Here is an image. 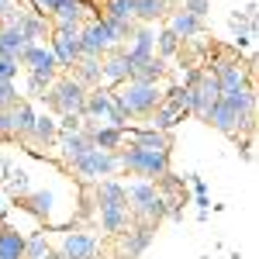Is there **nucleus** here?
<instances>
[{"mask_svg":"<svg viewBox=\"0 0 259 259\" xmlns=\"http://www.w3.org/2000/svg\"><path fill=\"white\" fill-rule=\"evenodd\" d=\"M152 232H156V225H145V221H139L135 228H124V232H121V252L128 259L142 256L145 245L152 242Z\"/></svg>","mask_w":259,"mask_h":259,"instance_id":"nucleus-13","label":"nucleus"},{"mask_svg":"<svg viewBox=\"0 0 259 259\" xmlns=\"http://www.w3.org/2000/svg\"><path fill=\"white\" fill-rule=\"evenodd\" d=\"M31 4L38 7V14H52L56 7H62V4H66V0H31Z\"/></svg>","mask_w":259,"mask_h":259,"instance_id":"nucleus-39","label":"nucleus"},{"mask_svg":"<svg viewBox=\"0 0 259 259\" xmlns=\"http://www.w3.org/2000/svg\"><path fill=\"white\" fill-rule=\"evenodd\" d=\"M162 14H166V0H139V7H135V21L142 24H152Z\"/></svg>","mask_w":259,"mask_h":259,"instance_id":"nucleus-28","label":"nucleus"},{"mask_svg":"<svg viewBox=\"0 0 259 259\" xmlns=\"http://www.w3.org/2000/svg\"><path fill=\"white\" fill-rule=\"evenodd\" d=\"M121 94V107L128 118H149L162 100V90L159 83H139V80H128L118 87Z\"/></svg>","mask_w":259,"mask_h":259,"instance_id":"nucleus-4","label":"nucleus"},{"mask_svg":"<svg viewBox=\"0 0 259 259\" xmlns=\"http://www.w3.org/2000/svg\"><path fill=\"white\" fill-rule=\"evenodd\" d=\"M73 80L83 83V87H100V59L97 56H83L76 66H73Z\"/></svg>","mask_w":259,"mask_h":259,"instance_id":"nucleus-21","label":"nucleus"},{"mask_svg":"<svg viewBox=\"0 0 259 259\" xmlns=\"http://www.w3.org/2000/svg\"><path fill=\"white\" fill-rule=\"evenodd\" d=\"M80 45H83V56H107L111 49H114V41H111V31H107V24L104 18H94L87 21L80 28Z\"/></svg>","mask_w":259,"mask_h":259,"instance_id":"nucleus-9","label":"nucleus"},{"mask_svg":"<svg viewBox=\"0 0 259 259\" xmlns=\"http://www.w3.org/2000/svg\"><path fill=\"white\" fill-rule=\"evenodd\" d=\"M169 31H173L177 38H194L200 31V18H194L190 11H177V14L169 18Z\"/></svg>","mask_w":259,"mask_h":259,"instance_id":"nucleus-25","label":"nucleus"},{"mask_svg":"<svg viewBox=\"0 0 259 259\" xmlns=\"http://www.w3.org/2000/svg\"><path fill=\"white\" fill-rule=\"evenodd\" d=\"M128 221H132L128 204H104V207H100V228H104L107 235H121V232L128 228Z\"/></svg>","mask_w":259,"mask_h":259,"instance_id":"nucleus-16","label":"nucleus"},{"mask_svg":"<svg viewBox=\"0 0 259 259\" xmlns=\"http://www.w3.org/2000/svg\"><path fill=\"white\" fill-rule=\"evenodd\" d=\"M0 259H24V235L11 225H0Z\"/></svg>","mask_w":259,"mask_h":259,"instance_id":"nucleus-19","label":"nucleus"},{"mask_svg":"<svg viewBox=\"0 0 259 259\" xmlns=\"http://www.w3.org/2000/svg\"><path fill=\"white\" fill-rule=\"evenodd\" d=\"M100 76L111 83V87H121V83L132 80V66H128V56H124V49H111L107 56H100Z\"/></svg>","mask_w":259,"mask_h":259,"instance_id":"nucleus-11","label":"nucleus"},{"mask_svg":"<svg viewBox=\"0 0 259 259\" xmlns=\"http://www.w3.org/2000/svg\"><path fill=\"white\" fill-rule=\"evenodd\" d=\"M24 259H52V245L45 242V235L24 239Z\"/></svg>","mask_w":259,"mask_h":259,"instance_id":"nucleus-30","label":"nucleus"},{"mask_svg":"<svg viewBox=\"0 0 259 259\" xmlns=\"http://www.w3.org/2000/svg\"><path fill=\"white\" fill-rule=\"evenodd\" d=\"M59 259H97V239L87 232H66L59 245Z\"/></svg>","mask_w":259,"mask_h":259,"instance_id":"nucleus-10","label":"nucleus"},{"mask_svg":"<svg viewBox=\"0 0 259 259\" xmlns=\"http://www.w3.org/2000/svg\"><path fill=\"white\" fill-rule=\"evenodd\" d=\"M156 45H159V59H166V56H173V52L180 49V38L169 31V28H166V31H159V35H156Z\"/></svg>","mask_w":259,"mask_h":259,"instance_id":"nucleus-32","label":"nucleus"},{"mask_svg":"<svg viewBox=\"0 0 259 259\" xmlns=\"http://www.w3.org/2000/svg\"><path fill=\"white\" fill-rule=\"evenodd\" d=\"M49 49H52V56H56V66H59V69H73V66L83 59L80 31H62V28H56V31L49 35Z\"/></svg>","mask_w":259,"mask_h":259,"instance_id":"nucleus-7","label":"nucleus"},{"mask_svg":"<svg viewBox=\"0 0 259 259\" xmlns=\"http://www.w3.org/2000/svg\"><path fill=\"white\" fill-rule=\"evenodd\" d=\"M31 41L21 35L14 24H7V28H0V56H11V59H21V52L28 49Z\"/></svg>","mask_w":259,"mask_h":259,"instance_id":"nucleus-20","label":"nucleus"},{"mask_svg":"<svg viewBox=\"0 0 259 259\" xmlns=\"http://www.w3.org/2000/svg\"><path fill=\"white\" fill-rule=\"evenodd\" d=\"M162 73H166V59L152 56V59L139 62V66L132 69V80H139V83H159V80H162Z\"/></svg>","mask_w":259,"mask_h":259,"instance_id":"nucleus-24","label":"nucleus"},{"mask_svg":"<svg viewBox=\"0 0 259 259\" xmlns=\"http://www.w3.org/2000/svg\"><path fill=\"white\" fill-rule=\"evenodd\" d=\"M187 90H190V114H197V118L207 121L211 107H214L218 97H221V87H218V80H214V73H200L197 83L187 87Z\"/></svg>","mask_w":259,"mask_h":259,"instance_id":"nucleus-8","label":"nucleus"},{"mask_svg":"<svg viewBox=\"0 0 259 259\" xmlns=\"http://www.w3.org/2000/svg\"><path fill=\"white\" fill-rule=\"evenodd\" d=\"M214 80H218L221 94H232V90H242V87H249V76H245V66L239 59H221L214 69Z\"/></svg>","mask_w":259,"mask_h":259,"instance_id":"nucleus-12","label":"nucleus"},{"mask_svg":"<svg viewBox=\"0 0 259 259\" xmlns=\"http://www.w3.org/2000/svg\"><path fill=\"white\" fill-rule=\"evenodd\" d=\"M69 166H73L83 180L100 183V180H111L114 173H118V169H121V159H118V152H107V149H87L80 159H73Z\"/></svg>","mask_w":259,"mask_h":259,"instance_id":"nucleus-6","label":"nucleus"},{"mask_svg":"<svg viewBox=\"0 0 259 259\" xmlns=\"http://www.w3.org/2000/svg\"><path fill=\"white\" fill-rule=\"evenodd\" d=\"M124 142L135 145V149H149V152H169V139H166V132H156V128H145V132H124Z\"/></svg>","mask_w":259,"mask_h":259,"instance_id":"nucleus-17","label":"nucleus"},{"mask_svg":"<svg viewBox=\"0 0 259 259\" xmlns=\"http://www.w3.org/2000/svg\"><path fill=\"white\" fill-rule=\"evenodd\" d=\"M97 204L100 207H104V204H128L124 183H118V180H100L97 183Z\"/></svg>","mask_w":259,"mask_h":259,"instance_id":"nucleus-26","label":"nucleus"},{"mask_svg":"<svg viewBox=\"0 0 259 259\" xmlns=\"http://www.w3.org/2000/svg\"><path fill=\"white\" fill-rule=\"evenodd\" d=\"M118 159H121V169L135 173L142 180H166L169 177V152H149V149H118Z\"/></svg>","mask_w":259,"mask_h":259,"instance_id":"nucleus-3","label":"nucleus"},{"mask_svg":"<svg viewBox=\"0 0 259 259\" xmlns=\"http://www.w3.org/2000/svg\"><path fill=\"white\" fill-rule=\"evenodd\" d=\"M124 197H128V211H135V218H142L145 225H159L166 214V200L156 190L152 180H135L124 187Z\"/></svg>","mask_w":259,"mask_h":259,"instance_id":"nucleus-2","label":"nucleus"},{"mask_svg":"<svg viewBox=\"0 0 259 259\" xmlns=\"http://www.w3.org/2000/svg\"><path fill=\"white\" fill-rule=\"evenodd\" d=\"M83 118H97V121H114V107H111V90H90L87 94V107H83ZM114 128V124H111Z\"/></svg>","mask_w":259,"mask_h":259,"instance_id":"nucleus-15","label":"nucleus"},{"mask_svg":"<svg viewBox=\"0 0 259 259\" xmlns=\"http://www.w3.org/2000/svg\"><path fill=\"white\" fill-rule=\"evenodd\" d=\"M252 114H256L252 87H242V90H232V94H221L218 104L211 107L207 121H211L218 132L232 135V139H239L242 132H249V128H252Z\"/></svg>","mask_w":259,"mask_h":259,"instance_id":"nucleus-1","label":"nucleus"},{"mask_svg":"<svg viewBox=\"0 0 259 259\" xmlns=\"http://www.w3.org/2000/svg\"><path fill=\"white\" fill-rule=\"evenodd\" d=\"M18 14H21V7L14 4V0H0V18H7V24L18 18Z\"/></svg>","mask_w":259,"mask_h":259,"instance_id":"nucleus-37","label":"nucleus"},{"mask_svg":"<svg viewBox=\"0 0 259 259\" xmlns=\"http://www.w3.org/2000/svg\"><path fill=\"white\" fill-rule=\"evenodd\" d=\"M207 7H211L207 0H183V11H190L194 18H204V14H207Z\"/></svg>","mask_w":259,"mask_h":259,"instance_id":"nucleus-36","label":"nucleus"},{"mask_svg":"<svg viewBox=\"0 0 259 259\" xmlns=\"http://www.w3.org/2000/svg\"><path fill=\"white\" fill-rule=\"evenodd\" d=\"M104 24H107V31H111L114 49H118L124 38H132V35H135V21H111V18H104Z\"/></svg>","mask_w":259,"mask_h":259,"instance_id":"nucleus-31","label":"nucleus"},{"mask_svg":"<svg viewBox=\"0 0 259 259\" xmlns=\"http://www.w3.org/2000/svg\"><path fill=\"white\" fill-rule=\"evenodd\" d=\"M135 45L132 49H124V56H128V66L135 69L139 62H145V59H152L156 56V31L152 28H135Z\"/></svg>","mask_w":259,"mask_h":259,"instance_id":"nucleus-14","label":"nucleus"},{"mask_svg":"<svg viewBox=\"0 0 259 259\" xmlns=\"http://www.w3.org/2000/svg\"><path fill=\"white\" fill-rule=\"evenodd\" d=\"M11 24H14V28H18V31H21L28 41L49 38V21H45V14H28V11H21V14L11 21Z\"/></svg>","mask_w":259,"mask_h":259,"instance_id":"nucleus-18","label":"nucleus"},{"mask_svg":"<svg viewBox=\"0 0 259 259\" xmlns=\"http://www.w3.org/2000/svg\"><path fill=\"white\" fill-rule=\"evenodd\" d=\"M87 87L83 83H76L73 76H66V80H56L41 97L49 100L56 111H62V114H73V118H83V107H87Z\"/></svg>","mask_w":259,"mask_h":259,"instance_id":"nucleus-5","label":"nucleus"},{"mask_svg":"<svg viewBox=\"0 0 259 259\" xmlns=\"http://www.w3.org/2000/svg\"><path fill=\"white\" fill-rule=\"evenodd\" d=\"M18 59H11V56H0V80L14 83V76H18Z\"/></svg>","mask_w":259,"mask_h":259,"instance_id":"nucleus-34","label":"nucleus"},{"mask_svg":"<svg viewBox=\"0 0 259 259\" xmlns=\"http://www.w3.org/2000/svg\"><path fill=\"white\" fill-rule=\"evenodd\" d=\"M139 0H107V18L111 21H135Z\"/></svg>","mask_w":259,"mask_h":259,"instance_id":"nucleus-29","label":"nucleus"},{"mask_svg":"<svg viewBox=\"0 0 259 259\" xmlns=\"http://www.w3.org/2000/svg\"><path fill=\"white\" fill-rule=\"evenodd\" d=\"M0 139H14V107H0Z\"/></svg>","mask_w":259,"mask_h":259,"instance_id":"nucleus-33","label":"nucleus"},{"mask_svg":"<svg viewBox=\"0 0 259 259\" xmlns=\"http://www.w3.org/2000/svg\"><path fill=\"white\" fill-rule=\"evenodd\" d=\"M31 139L38 142V145H52V142L59 139V128H56V121L45 118V114H38V118H35V128H31Z\"/></svg>","mask_w":259,"mask_h":259,"instance_id":"nucleus-27","label":"nucleus"},{"mask_svg":"<svg viewBox=\"0 0 259 259\" xmlns=\"http://www.w3.org/2000/svg\"><path fill=\"white\" fill-rule=\"evenodd\" d=\"M35 107L28 100H18L14 104V139H31V128H35Z\"/></svg>","mask_w":259,"mask_h":259,"instance_id":"nucleus-22","label":"nucleus"},{"mask_svg":"<svg viewBox=\"0 0 259 259\" xmlns=\"http://www.w3.org/2000/svg\"><path fill=\"white\" fill-rule=\"evenodd\" d=\"M59 149H62V159L73 162V159H80L87 149H94V145L83 139L80 132H62V135H59Z\"/></svg>","mask_w":259,"mask_h":259,"instance_id":"nucleus-23","label":"nucleus"},{"mask_svg":"<svg viewBox=\"0 0 259 259\" xmlns=\"http://www.w3.org/2000/svg\"><path fill=\"white\" fill-rule=\"evenodd\" d=\"M49 204H52V197H49V194H38V197L28 200V207H31L35 214H45V211H49Z\"/></svg>","mask_w":259,"mask_h":259,"instance_id":"nucleus-38","label":"nucleus"},{"mask_svg":"<svg viewBox=\"0 0 259 259\" xmlns=\"http://www.w3.org/2000/svg\"><path fill=\"white\" fill-rule=\"evenodd\" d=\"M18 104V90H14V83L0 80V107H14Z\"/></svg>","mask_w":259,"mask_h":259,"instance_id":"nucleus-35","label":"nucleus"}]
</instances>
